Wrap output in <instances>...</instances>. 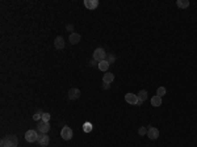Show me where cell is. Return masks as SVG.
I'll use <instances>...</instances> for the list:
<instances>
[{
  "instance_id": "obj_17",
  "label": "cell",
  "mask_w": 197,
  "mask_h": 147,
  "mask_svg": "<svg viewBox=\"0 0 197 147\" xmlns=\"http://www.w3.org/2000/svg\"><path fill=\"white\" fill-rule=\"evenodd\" d=\"M176 6H178L179 8H181V9L188 8V7H189V1H188V0H178V1H176Z\"/></svg>"
},
{
  "instance_id": "obj_13",
  "label": "cell",
  "mask_w": 197,
  "mask_h": 147,
  "mask_svg": "<svg viewBox=\"0 0 197 147\" xmlns=\"http://www.w3.org/2000/svg\"><path fill=\"white\" fill-rule=\"evenodd\" d=\"M137 97H138L137 105L139 106V105H142V104L145 103V100L147 98V92H146V91H139V93L137 95Z\"/></svg>"
},
{
  "instance_id": "obj_1",
  "label": "cell",
  "mask_w": 197,
  "mask_h": 147,
  "mask_svg": "<svg viewBox=\"0 0 197 147\" xmlns=\"http://www.w3.org/2000/svg\"><path fill=\"white\" fill-rule=\"evenodd\" d=\"M19 146V141H17V137L15 134H9V135L4 137L1 139V143L0 147H17Z\"/></svg>"
},
{
  "instance_id": "obj_23",
  "label": "cell",
  "mask_w": 197,
  "mask_h": 147,
  "mask_svg": "<svg viewBox=\"0 0 197 147\" xmlns=\"http://www.w3.org/2000/svg\"><path fill=\"white\" fill-rule=\"evenodd\" d=\"M50 117H51V116H50V113H44V114H42V121H46V122H49V121H50Z\"/></svg>"
},
{
  "instance_id": "obj_21",
  "label": "cell",
  "mask_w": 197,
  "mask_h": 147,
  "mask_svg": "<svg viewBox=\"0 0 197 147\" xmlns=\"http://www.w3.org/2000/svg\"><path fill=\"white\" fill-rule=\"evenodd\" d=\"M105 60H107V62L109 63V64H112V63L116 60V57H114L113 54H109V55L107 54V58H105Z\"/></svg>"
},
{
  "instance_id": "obj_12",
  "label": "cell",
  "mask_w": 197,
  "mask_h": 147,
  "mask_svg": "<svg viewBox=\"0 0 197 147\" xmlns=\"http://www.w3.org/2000/svg\"><path fill=\"white\" fill-rule=\"evenodd\" d=\"M80 40H82V37H80L79 33H71L70 34V42H71V45H76L80 42Z\"/></svg>"
},
{
  "instance_id": "obj_15",
  "label": "cell",
  "mask_w": 197,
  "mask_h": 147,
  "mask_svg": "<svg viewBox=\"0 0 197 147\" xmlns=\"http://www.w3.org/2000/svg\"><path fill=\"white\" fill-rule=\"evenodd\" d=\"M151 105L153 106H160L162 105V97H159L158 95H155L151 98Z\"/></svg>"
},
{
  "instance_id": "obj_24",
  "label": "cell",
  "mask_w": 197,
  "mask_h": 147,
  "mask_svg": "<svg viewBox=\"0 0 197 147\" xmlns=\"http://www.w3.org/2000/svg\"><path fill=\"white\" fill-rule=\"evenodd\" d=\"M89 64L92 66V67H93V66H98V62H96L95 59H92V60H91V62H89Z\"/></svg>"
},
{
  "instance_id": "obj_25",
  "label": "cell",
  "mask_w": 197,
  "mask_h": 147,
  "mask_svg": "<svg viewBox=\"0 0 197 147\" xmlns=\"http://www.w3.org/2000/svg\"><path fill=\"white\" fill-rule=\"evenodd\" d=\"M109 83H104V84H103V88H104V89H109Z\"/></svg>"
},
{
  "instance_id": "obj_19",
  "label": "cell",
  "mask_w": 197,
  "mask_h": 147,
  "mask_svg": "<svg viewBox=\"0 0 197 147\" xmlns=\"http://www.w3.org/2000/svg\"><path fill=\"white\" fill-rule=\"evenodd\" d=\"M166 93H167V89H166L164 87H159L158 89H156V95H158L159 97H163Z\"/></svg>"
},
{
  "instance_id": "obj_16",
  "label": "cell",
  "mask_w": 197,
  "mask_h": 147,
  "mask_svg": "<svg viewBox=\"0 0 197 147\" xmlns=\"http://www.w3.org/2000/svg\"><path fill=\"white\" fill-rule=\"evenodd\" d=\"M109 63L107 62V60H103V62H98V70H101V71H108L109 70Z\"/></svg>"
},
{
  "instance_id": "obj_10",
  "label": "cell",
  "mask_w": 197,
  "mask_h": 147,
  "mask_svg": "<svg viewBox=\"0 0 197 147\" xmlns=\"http://www.w3.org/2000/svg\"><path fill=\"white\" fill-rule=\"evenodd\" d=\"M79 96H80V89H78V88H71L69 91L70 100H76V98H79Z\"/></svg>"
},
{
  "instance_id": "obj_7",
  "label": "cell",
  "mask_w": 197,
  "mask_h": 147,
  "mask_svg": "<svg viewBox=\"0 0 197 147\" xmlns=\"http://www.w3.org/2000/svg\"><path fill=\"white\" fill-rule=\"evenodd\" d=\"M37 142H38L40 146L46 147V146H49V143H50V138H49L47 134H41V135L38 137V141Z\"/></svg>"
},
{
  "instance_id": "obj_3",
  "label": "cell",
  "mask_w": 197,
  "mask_h": 147,
  "mask_svg": "<svg viewBox=\"0 0 197 147\" xmlns=\"http://www.w3.org/2000/svg\"><path fill=\"white\" fill-rule=\"evenodd\" d=\"M38 137L40 135L36 130H28L26 133H25V139H26V142H29V143L37 142L38 141Z\"/></svg>"
},
{
  "instance_id": "obj_4",
  "label": "cell",
  "mask_w": 197,
  "mask_h": 147,
  "mask_svg": "<svg viewBox=\"0 0 197 147\" xmlns=\"http://www.w3.org/2000/svg\"><path fill=\"white\" fill-rule=\"evenodd\" d=\"M37 130H38L41 134H47V131L50 130V123L41 120L38 122V125H37Z\"/></svg>"
},
{
  "instance_id": "obj_2",
  "label": "cell",
  "mask_w": 197,
  "mask_h": 147,
  "mask_svg": "<svg viewBox=\"0 0 197 147\" xmlns=\"http://www.w3.org/2000/svg\"><path fill=\"white\" fill-rule=\"evenodd\" d=\"M105 58H107V53H105V50L101 49V47H98V49H96L95 51H93V59H95L96 62H103V60H105Z\"/></svg>"
},
{
  "instance_id": "obj_26",
  "label": "cell",
  "mask_w": 197,
  "mask_h": 147,
  "mask_svg": "<svg viewBox=\"0 0 197 147\" xmlns=\"http://www.w3.org/2000/svg\"><path fill=\"white\" fill-rule=\"evenodd\" d=\"M67 30H71V33H74L72 30H74V26L72 25H67Z\"/></svg>"
},
{
  "instance_id": "obj_8",
  "label": "cell",
  "mask_w": 197,
  "mask_h": 147,
  "mask_svg": "<svg viewBox=\"0 0 197 147\" xmlns=\"http://www.w3.org/2000/svg\"><path fill=\"white\" fill-rule=\"evenodd\" d=\"M147 137L150 139H153V141H155V139L159 138V130L156 128H148L147 130Z\"/></svg>"
},
{
  "instance_id": "obj_9",
  "label": "cell",
  "mask_w": 197,
  "mask_h": 147,
  "mask_svg": "<svg viewBox=\"0 0 197 147\" xmlns=\"http://www.w3.org/2000/svg\"><path fill=\"white\" fill-rule=\"evenodd\" d=\"M84 6H85V8L93 11V9H96L98 7V1L97 0H84Z\"/></svg>"
},
{
  "instance_id": "obj_20",
  "label": "cell",
  "mask_w": 197,
  "mask_h": 147,
  "mask_svg": "<svg viewBox=\"0 0 197 147\" xmlns=\"http://www.w3.org/2000/svg\"><path fill=\"white\" fill-rule=\"evenodd\" d=\"M42 114H44V112H42V110L37 112L36 114L33 116V120H34V121H41V120H42Z\"/></svg>"
},
{
  "instance_id": "obj_11",
  "label": "cell",
  "mask_w": 197,
  "mask_h": 147,
  "mask_svg": "<svg viewBox=\"0 0 197 147\" xmlns=\"http://www.w3.org/2000/svg\"><path fill=\"white\" fill-rule=\"evenodd\" d=\"M54 46H55V49H58V50H60V49H63L65 47V38L63 37H57V38L54 40Z\"/></svg>"
},
{
  "instance_id": "obj_14",
  "label": "cell",
  "mask_w": 197,
  "mask_h": 147,
  "mask_svg": "<svg viewBox=\"0 0 197 147\" xmlns=\"http://www.w3.org/2000/svg\"><path fill=\"white\" fill-rule=\"evenodd\" d=\"M113 80H114V75H113L112 72H107V74H104V76H103V82L104 83H112Z\"/></svg>"
},
{
  "instance_id": "obj_22",
  "label": "cell",
  "mask_w": 197,
  "mask_h": 147,
  "mask_svg": "<svg viewBox=\"0 0 197 147\" xmlns=\"http://www.w3.org/2000/svg\"><path fill=\"white\" fill-rule=\"evenodd\" d=\"M138 134H139L141 137H143V135H147V129H146L145 126H142V128H139V129H138Z\"/></svg>"
},
{
  "instance_id": "obj_18",
  "label": "cell",
  "mask_w": 197,
  "mask_h": 147,
  "mask_svg": "<svg viewBox=\"0 0 197 147\" xmlns=\"http://www.w3.org/2000/svg\"><path fill=\"white\" fill-rule=\"evenodd\" d=\"M92 129H93V126H92V123L91 122H85L84 125H83V130H84L85 133H91Z\"/></svg>"
},
{
  "instance_id": "obj_5",
  "label": "cell",
  "mask_w": 197,
  "mask_h": 147,
  "mask_svg": "<svg viewBox=\"0 0 197 147\" xmlns=\"http://www.w3.org/2000/svg\"><path fill=\"white\" fill-rule=\"evenodd\" d=\"M60 137H62L65 141H70L72 138V130L69 126H63V129L60 130Z\"/></svg>"
},
{
  "instance_id": "obj_6",
  "label": "cell",
  "mask_w": 197,
  "mask_h": 147,
  "mask_svg": "<svg viewBox=\"0 0 197 147\" xmlns=\"http://www.w3.org/2000/svg\"><path fill=\"white\" fill-rule=\"evenodd\" d=\"M125 101L128 104H130V105H137L138 97H137V95H134V93H126L125 95Z\"/></svg>"
}]
</instances>
